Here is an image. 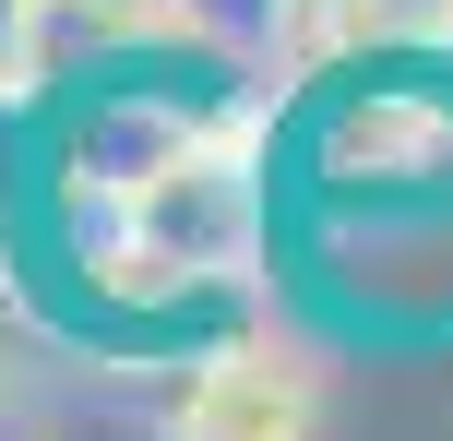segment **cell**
Segmentation results:
<instances>
[{
    "mask_svg": "<svg viewBox=\"0 0 453 441\" xmlns=\"http://www.w3.org/2000/svg\"><path fill=\"white\" fill-rule=\"evenodd\" d=\"M334 108H322V179L334 191H453V95L430 72L394 60H346Z\"/></svg>",
    "mask_w": 453,
    "mask_h": 441,
    "instance_id": "obj_1",
    "label": "cell"
},
{
    "mask_svg": "<svg viewBox=\"0 0 453 441\" xmlns=\"http://www.w3.org/2000/svg\"><path fill=\"white\" fill-rule=\"evenodd\" d=\"M72 441H180V418H119V430H72Z\"/></svg>",
    "mask_w": 453,
    "mask_h": 441,
    "instance_id": "obj_5",
    "label": "cell"
},
{
    "mask_svg": "<svg viewBox=\"0 0 453 441\" xmlns=\"http://www.w3.org/2000/svg\"><path fill=\"white\" fill-rule=\"evenodd\" d=\"M180 36L250 84H274L287 72V0H180Z\"/></svg>",
    "mask_w": 453,
    "mask_h": 441,
    "instance_id": "obj_3",
    "label": "cell"
},
{
    "mask_svg": "<svg viewBox=\"0 0 453 441\" xmlns=\"http://www.w3.org/2000/svg\"><path fill=\"white\" fill-rule=\"evenodd\" d=\"M430 24H441V60H453V0H430Z\"/></svg>",
    "mask_w": 453,
    "mask_h": 441,
    "instance_id": "obj_6",
    "label": "cell"
},
{
    "mask_svg": "<svg viewBox=\"0 0 453 441\" xmlns=\"http://www.w3.org/2000/svg\"><path fill=\"white\" fill-rule=\"evenodd\" d=\"M167 418H180V441H311V370L263 334H226L191 358Z\"/></svg>",
    "mask_w": 453,
    "mask_h": 441,
    "instance_id": "obj_2",
    "label": "cell"
},
{
    "mask_svg": "<svg viewBox=\"0 0 453 441\" xmlns=\"http://www.w3.org/2000/svg\"><path fill=\"white\" fill-rule=\"evenodd\" d=\"M36 24L48 0H0V95H36Z\"/></svg>",
    "mask_w": 453,
    "mask_h": 441,
    "instance_id": "obj_4",
    "label": "cell"
}]
</instances>
